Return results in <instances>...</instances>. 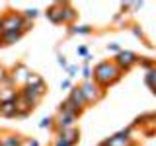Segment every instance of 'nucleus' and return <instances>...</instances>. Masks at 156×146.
I'll list each match as a JSON object with an SVG mask.
<instances>
[{
  "instance_id": "obj_1",
  "label": "nucleus",
  "mask_w": 156,
  "mask_h": 146,
  "mask_svg": "<svg viewBox=\"0 0 156 146\" xmlns=\"http://www.w3.org/2000/svg\"><path fill=\"white\" fill-rule=\"evenodd\" d=\"M123 76L125 74L113 64V61H101L92 68V82L98 84L101 90H107L109 86L117 84Z\"/></svg>"
},
{
  "instance_id": "obj_2",
  "label": "nucleus",
  "mask_w": 156,
  "mask_h": 146,
  "mask_svg": "<svg viewBox=\"0 0 156 146\" xmlns=\"http://www.w3.org/2000/svg\"><path fill=\"white\" fill-rule=\"evenodd\" d=\"M111 61H113V64L119 68L123 74H127V72H131L136 64H139V55L133 53V51H129V49H121Z\"/></svg>"
},
{
  "instance_id": "obj_3",
  "label": "nucleus",
  "mask_w": 156,
  "mask_h": 146,
  "mask_svg": "<svg viewBox=\"0 0 156 146\" xmlns=\"http://www.w3.org/2000/svg\"><path fill=\"white\" fill-rule=\"evenodd\" d=\"M78 88H80V92H82V96H84L88 107L96 105L100 99H104V97H105V90H101V88L98 86V84H94L92 80H82V84L78 86Z\"/></svg>"
},
{
  "instance_id": "obj_4",
  "label": "nucleus",
  "mask_w": 156,
  "mask_h": 146,
  "mask_svg": "<svg viewBox=\"0 0 156 146\" xmlns=\"http://www.w3.org/2000/svg\"><path fill=\"white\" fill-rule=\"evenodd\" d=\"M23 23H26V18L22 16V12H16V10H8L2 16V33L8 31H22Z\"/></svg>"
},
{
  "instance_id": "obj_5",
  "label": "nucleus",
  "mask_w": 156,
  "mask_h": 146,
  "mask_svg": "<svg viewBox=\"0 0 156 146\" xmlns=\"http://www.w3.org/2000/svg\"><path fill=\"white\" fill-rule=\"evenodd\" d=\"M35 107H37V103H33L29 97H26L22 92L18 90V97H16V111H18V115L16 117H20V119H26L27 115H31L33 111H35Z\"/></svg>"
},
{
  "instance_id": "obj_6",
  "label": "nucleus",
  "mask_w": 156,
  "mask_h": 146,
  "mask_svg": "<svg viewBox=\"0 0 156 146\" xmlns=\"http://www.w3.org/2000/svg\"><path fill=\"white\" fill-rule=\"evenodd\" d=\"M31 74V70L23 64V62H16L12 68H10V76H12V82H14V86H23L26 84V80H27V76Z\"/></svg>"
},
{
  "instance_id": "obj_7",
  "label": "nucleus",
  "mask_w": 156,
  "mask_h": 146,
  "mask_svg": "<svg viewBox=\"0 0 156 146\" xmlns=\"http://www.w3.org/2000/svg\"><path fill=\"white\" fill-rule=\"evenodd\" d=\"M76 121L78 117L72 115V113H57L55 117V125H53V133L57 130H62V129H70V127H76Z\"/></svg>"
},
{
  "instance_id": "obj_8",
  "label": "nucleus",
  "mask_w": 156,
  "mask_h": 146,
  "mask_svg": "<svg viewBox=\"0 0 156 146\" xmlns=\"http://www.w3.org/2000/svg\"><path fill=\"white\" fill-rule=\"evenodd\" d=\"M20 92H22V94L26 96V97H29L33 103H37V105H39V101H41V99H43V96L47 94V84H41V86H37V88L22 86V88H20Z\"/></svg>"
},
{
  "instance_id": "obj_9",
  "label": "nucleus",
  "mask_w": 156,
  "mask_h": 146,
  "mask_svg": "<svg viewBox=\"0 0 156 146\" xmlns=\"http://www.w3.org/2000/svg\"><path fill=\"white\" fill-rule=\"evenodd\" d=\"M139 142H136L135 136H117V134H111L107 136L105 140H101L100 146H136Z\"/></svg>"
},
{
  "instance_id": "obj_10",
  "label": "nucleus",
  "mask_w": 156,
  "mask_h": 146,
  "mask_svg": "<svg viewBox=\"0 0 156 146\" xmlns=\"http://www.w3.org/2000/svg\"><path fill=\"white\" fill-rule=\"evenodd\" d=\"M61 18H62V23H65V26H72L78 19L76 8L72 6L70 2H61Z\"/></svg>"
},
{
  "instance_id": "obj_11",
  "label": "nucleus",
  "mask_w": 156,
  "mask_h": 146,
  "mask_svg": "<svg viewBox=\"0 0 156 146\" xmlns=\"http://www.w3.org/2000/svg\"><path fill=\"white\" fill-rule=\"evenodd\" d=\"M66 99L70 101L74 107H78L82 113H84V109H88V103H86V99H84V96H82V92H80V88H78V86H72V88H70Z\"/></svg>"
},
{
  "instance_id": "obj_12",
  "label": "nucleus",
  "mask_w": 156,
  "mask_h": 146,
  "mask_svg": "<svg viewBox=\"0 0 156 146\" xmlns=\"http://www.w3.org/2000/svg\"><path fill=\"white\" fill-rule=\"evenodd\" d=\"M57 138H62L66 140L70 146H76L80 142V130L76 129V127H70V129H62V130H57Z\"/></svg>"
},
{
  "instance_id": "obj_13",
  "label": "nucleus",
  "mask_w": 156,
  "mask_h": 146,
  "mask_svg": "<svg viewBox=\"0 0 156 146\" xmlns=\"http://www.w3.org/2000/svg\"><path fill=\"white\" fill-rule=\"evenodd\" d=\"M26 136L18 134V133H2L0 134V144L2 146H23Z\"/></svg>"
},
{
  "instance_id": "obj_14",
  "label": "nucleus",
  "mask_w": 156,
  "mask_h": 146,
  "mask_svg": "<svg viewBox=\"0 0 156 146\" xmlns=\"http://www.w3.org/2000/svg\"><path fill=\"white\" fill-rule=\"evenodd\" d=\"M45 16H47V19H49L51 23H55V26H61V23H62V18H61V2H53L51 6L47 8Z\"/></svg>"
},
{
  "instance_id": "obj_15",
  "label": "nucleus",
  "mask_w": 156,
  "mask_h": 146,
  "mask_svg": "<svg viewBox=\"0 0 156 146\" xmlns=\"http://www.w3.org/2000/svg\"><path fill=\"white\" fill-rule=\"evenodd\" d=\"M94 31V27L88 26V23H72V26L66 27L68 35H90Z\"/></svg>"
},
{
  "instance_id": "obj_16",
  "label": "nucleus",
  "mask_w": 156,
  "mask_h": 146,
  "mask_svg": "<svg viewBox=\"0 0 156 146\" xmlns=\"http://www.w3.org/2000/svg\"><path fill=\"white\" fill-rule=\"evenodd\" d=\"M16 115H18V111H16V101H6V103H0V117L14 119Z\"/></svg>"
},
{
  "instance_id": "obj_17",
  "label": "nucleus",
  "mask_w": 156,
  "mask_h": 146,
  "mask_svg": "<svg viewBox=\"0 0 156 146\" xmlns=\"http://www.w3.org/2000/svg\"><path fill=\"white\" fill-rule=\"evenodd\" d=\"M18 90H20V88H0V103H6V101H16Z\"/></svg>"
},
{
  "instance_id": "obj_18",
  "label": "nucleus",
  "mask_w": 156,
  "mask_h": 146,
  "mask_svg": "<svg viewBox=\"0 0 156 146\" xmlns=\"http://www.w3.org/2000/svg\"><path fill=\"white\" fill-rule=\"evenodd\" d=\"M57 113H72V115L80 117V115H82V111L78 109V107H74V105H72L68 99H62L61 103H58V109H57Z\"/></svg>"
},
{
  "instance_id": "obj_19",
  "label": "nucleus",
  "mask_w": 156,
  "mask_h": 146,
  "mask_svg": "<svg viewBox=\"0 0 156 146\" xmlns=\"http://www.w3.org/2000/svg\"><path fill=\"white\" fill-rule=\"evenodd\" d=\"M22 37H23L22 31H8V33H2V45H14V43H18Z\"/></svg>"
},
{
  "instance_id": "obj_20",
  "label": "nucleus",
  "mask_w": 156,
  "mask_h": 146,
  "mask_svg": "<svg viewBox=\"0 0 156 146\" xmlns=\"http://www.w3.org/2000/svg\"><path fill=\"white\" fill-rule=\"evenodd\" d=\"M129 29H131V33H133V35H135L136 39H140V41H143V43H146L148 47H152L148 41H146V35H144L143 27H140V23H131V26H129Z\"/></svg>"
},
{
  "instance_id": "obj_21",
  "label": "nucleus",
  "mask_w": 156,
  "mask_h": 146,
  "mask_svg": "<svg viewBox=\"0 0 156 146\" xmlns=\"http://www.w3.org/2000/svg\"><path fill=\"white\" fill-rule=\"evenodd\" d=\"M41 84H45V80H43V76H39V74H35V72H31V74L27 76V80H26V84H23V86H29V88H37V86H41Z\"/></svg>"
},
{
  "instance_id": "obj_22",
  "label": "nucleus",
  "mask_w": 156,
  "mask_h": 146,
  "mask_svg": "<svg viewBox=\"0 0 156 146\" xmlns=\"http://www.w3.org/2000/svg\"><path fill=\"white\" fill-rule=\"evenodd\" d=\"M0 88H16L10 76V70H0Z\"/></svg>"
},
{
  "instance_id": "obj_23",
  "label": "nucleus",
  "mask_w": 156,
  "mask_h": 146,
  "mask_svg": "<svg viewBox=\"0 0 156 146\" xmlns=\"http://www.w3.org/2000/svg\"><path fill=\"white\" fill-rule=\"evenodd\" d=\"M144 84L148 90H152V88L156 86V66L154 68H150V70H146V74H144Z\"/></svg>"
},
{
  "instance_id": "obj_24",
  "label": "nucleus",
  "mask_w": 156,
  "mask_h": 146,
  "mask_svg": "<svg viewBox=\"0 0 156 146\" xmlns=\"http://www.w3.org/2000/svg\"><path fill=\"white\" fill-rule=\"evenodd\" d=\"M136 66H140L146 72V70H150V68L156 66V61H154V58H150V57H139V64H136Z\"/></svg>"
},
{
  "instance_id": "obj_25",
  "label": "nucleus",
  "mask_w": 156,
  "mask_h": 146,
  "mask_svg": "<svg viewBox=\"0 0 156 146\" xmlns=\"http://www.w3.org/2000/svg\"><path fill=\"white\" fill-rule=\"evenodd\" d=\"M22 16L26 18L27 22H33V19L39 16V10L37 8H27V10H23V12H22Z\"/></svg>"
},
{
  "instance_id": "obj_26",
  "label": "nucleus",
  "mask_w": 156,
  "mask_h": 146,
  "mask_svg": "<svg viewBox=\"0 0 156 146\" xmlns=\"http://www.w3.org/2000/svg\"><path fill=\"white\" fill-rule=\"evenodd\" d=\"M80 74H82V80H92V66L88 62H82Z\"/></svg>"
},
{
  "instance_id": "obj_27",
  "label": "nucleus",
  "mask_w": 156,
  "mask_h": 146,
  "mask_svg": "<svg viewBox=\"0 0 156 146\" xmlns=\"http://www.w3.org/2000/svg\"><path fill=\"white\" fill-rule=\"evenodd\" d=\"M53 125H55V117H43L39 121V129H53Z\"/></svg>"
},
{
  "instance_id": "obj_28",
  "label": "nucleus",
  "mask_w": 156,
  "mask_h": 146,
  "mask_svg": "<svg viewBox=\"0 0 156 146\" xmlns=\"http://www.w3.org/2000/svg\"><path fill=\"white\" fill-rule=\"evenodd\" d=\"M78 72H80L78 64H68V66H66V74H68V78H74Z\"/></svg>"
},
{
  "instance_id": "obj_29",
  "label": "nucleus",
  "mask_w": 156,
  "mask_h": 146,
  "mask_svg": "<svg viewBox=\"0 0 156 146\" xmlns=\"http://www.w3.org/2000/svg\"><path fill=\"white\" fill-rule=\"evenodd\" d=\"M121 51V45L119 43H107V53H111V55H117V53Z\"/></svg>"
},
{
  "instance_id": "obj_30",
  "label": "nucleus",
  "mask_w": 156,
  "mask_h": 146,
  "mask_svg": "<svg viewBox=\"0 0 156 146\" xmlns=\"http://www.w3.org/2000/svg\"><path fill=\"white\" fill-rule=\"evenodd\" d=\"M76 55L84 58V57L90 55V51H88V47H86V45H78V47H76Z\"/></svg>"
},
{
  "instance_id": "obj_31",
  "label": "nucleus",
  "mask_w": 156,
  "mask_h": 146,
  "mask_svg": "<svg viewBox=\"0 0 156 146\" xmlns=\"http://www.w3.org/2000/svg\"><path fill=\"white\" fill-rule=\"evenodd\" d=\"M57 62H58V66H61V68H65V70H66L68 61H66V57H65V55H57Z\"/></svg>"
},
{
  "instance_id": "obj_32",
  "label": "nucleus",
  "mask_w": 156,
  "mask_h": 146,
  "mask_svg": "<svg viewBox=\"0 0 156 146\" xmlns=\"http://www.w3.org/2000/svg\"><path fill=\"white\" fill-rule=\"evenodd\" d=\"M143 6H144V2H131V12L129 14H136Z\"/></svg>"
},
{
  "instance_id": "obj_33",
  "label": "nucleus",
  "mask_w": 156,
  "mask_h": 146,
  "mask_svg": "<svg viewBox=\"0 0 156 146\" xmlns=\"http://www.w3.org/2000/svg\"><path fill=\"white\" fill-rule=\"evenodd\" d=\"M70 88H72L70 78H62V80H61V90H70Z\"/></svg>"
},
{
  "instance_id": "obj_34",
  "label": "nucleus",
  "mask_w": 156,
  "mask_h": 146,
  "mask_svg": "<svg viewBox=\"0 0 156 146\" xmlns=\"http://www.w3.org/2000/svg\"><path fill=\"white\" fill-rule=\"evenodd\" d=\"M129 12H131V2H123L121 4V14L125 16V14H129Z\"/></svg>"
},
{
  "instance_id": "obj_35",
  "label": "nucleus",
  "mask_w": 156,
  "mask_h": 146,
  "mask_svg": "<svg viewBox=\"0 0 156 146\" xmlns=\"http://www.w3.org/2000/svg\"><path fill=\"white\" fill-rule=\"evenodd\" d=\"M23 146H39V142L35 138H26L23 140Z\"/></svg>"
},
{
  "instance_id": "obj_36",
  "label": "nucleus",
  "mask_w": 156,
  "mask_h": 146,
  "mask_svg": "<svg viewBox=\"0 0 156 146\" xmlns=\"http://www.w3.org/2000/svg\"><path fill=\"white\" fill-rule=\"evenodd\" d=\"M53 146H70L66 142V140H62V138H55V142H53Z\"/></svg>"
},
{
  "instance_id": "obj_37",
  "label": "nucleus",
  "mask_w": 156,
  "mask_h": 146,
  "mask_svg": "<svg viewBox=\"0 0 156 146\" xmlns=\"http://www.w3.org/2000/svg\"><path fill=\"white\" fill-rule=\"evenodd\" d=\"M31 27H33V22H27V19H26V23H23V29H22V33H27Z\"/></svg>"
},
{
  "instance_id": "obj_38",
  "label": "nucleus",
  "mask_w": 156,
  "mask_h": 146,
  "mask_svg": "<svg viewBox=\"0 0 156 146\" xmlns=\"http://www.w3.org/2000/svg\"><path fill=\"white\" fill-rule=\"evenodd\" d=\"M123 18H125V16H123V14L119 12V14H115V16H113V22L117 23V22H119V19H123Z\"/></svg>"
},
{
  "instance_id": "obj_39",
  "label": "nucleus",
  "mask_w": 156,
  "mask_h": 146,
  "mask_svg": "<svg viewBox=\"0 0 156 146\" xmlns=\"http://www.w3.org/2000/svg\"><path fill=\"white\" fill-rule=\"evenodd\" d=\"M150 92H152V96H156V86L152 88V90H150Z\"/></svg>"
},
{
  "instance_id": "obj_40",
  "label": "nucleus",
  "mask_w": 156,
  "mask_h": 146,
  "mask_svg": "<svg viewBox=\"0 0 156 146\" xmlns=\"http://www.w3.org/2000/svg\"><path fill=\"white\" fill-rule=\"evenodd\" d=\"M0 31H2V16H0Z\"/></svg>"
},
{
  "instance_id": "obj_41",
  "label": "nucleus",
  "mask_w": 156,
  "mask_h": 146,
  "mask_svg": "<svg viewBox=\"0 0 156 146\" xmlns=\"http://www.w3.org/2000/svg\"><path fill=\"white\" fill-rule=\"evenodd\" d=\"M0 146H2V144H0Z\"/></svg>"
}]
</instances>
